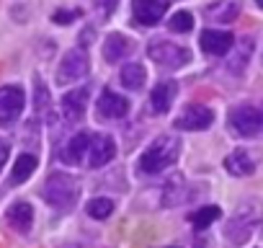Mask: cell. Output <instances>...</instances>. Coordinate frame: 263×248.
Wrapping results in <instances>:
<instances>
[{"mask_svg": "<svg viewBox=\"0 0 263 248\" xmlns=\"http://www.w3.org/2000/svg\"><path fill=\"white\" fill-rule=\"evenodd\" d=\"M85 212H88L93 220H106V217L114 212V202H111L108 197H96V199L88 202Z\"/></svg>", "mask_w": 263, "mask_h": 248, "instance_id": "obj_21", "label": "cell"}, {"mask_svg": "<svg viewBox=\"0 0 263 248\" xmlns=\"http://www.w3.org/2000/svg\"><path fill=\"white\" fill-rule=\"evenodd\" d=\"M119 80H121V85L129 88V91H140V88L145 85V80H147V70H145V65H140V62H129V65L121 67Z\"/></svg>", "mask_w": 263, "mask_h": 248, "instance_id": "obj_19", "label": "cell"}, {"mask_svg": "<svg viewBox=\"0 0 263 248\" xmlns=\"http://www.w3.org/2000/svg\"><path fill=\"white\" fill-rule=\"evenodd\" d=\"M224 168L232 176H250L255 171V161H253V155L248 150H232L224 158Z\"/></svg>", "mask_w": 263, "mask_h": 248, "instance_id": "obj_17", "label": "cell"}, {"mask_svg": "<svg viewBox=\"0 0 263 248\" xmlns=\"http://www.w3.org/2000/svg\"><path fill=\"white\" fill-rule=\"evenodd\" d=\"M88 153H90V168H103V166H108L114 161L116 143H114L111 135H96V137H90Z\"/></svg>", "mask_w": 263, "mask_h": 248, "instance_id": "obj_11", "label": "cell"}, {"mask_svg": "<svg viewBox=\"0 0 263 248\" xmlns=\"http://www.w3.org/2000/svg\"><path fill=\"white\" fill-rule=\"evenodd\" d=\"M214 121V111L209 106H201V103H189L178 119H176V127L178 130H186V132H201V130H209Z\"/></svg>", "mask_w": 263, "mask_h": 248, "instance_id": "obj_6", "label": "cell"}, {"mask_svg": "<svg viewBox=\"0 0 263 248\" xmlns=\"http://www.w3.org/2000/svg\"><path fill=\"white\" fill-rule=\"evenodd\" d=\"M132 49H135V44H132V39L129 37H124V34H108L106 39H103V60L106 62H121Z\"/></svg>", "mask_w": 263, "mask_h": 248, "instance_id": "obj_14", "label": "cell"}, {"mask_svg": "<svg viewBox=\"0 0 263 248\" xmlns=\"http://www.w3.org/2000/svg\"><path fill=\"white\" fill-rule=\"evenodd\" d=\"M171 6V0H132V16L142 26H158Z\"/></svg>", "mask_w": 263, "mask_h": 248, "instance_id": "obj_8", "label": "cell"}, {"mask_svg": "<svg viewBox=\"0 0 263 248\" xmlns=\"http://www.w3.org/2000/svg\"><path fill=\"white\" fill-rule=\"evenodd\" d=\"M88 70H90V60H88L85 49H70V52H65V57L57 67V83L60 85L62 83H78L88 75Z\"/></svg>", "mask_w": 263, "mask_h": 248, "instance_id": "obj_5", "label": "cell"}, {"mask_svg": "<svg viewBox=\"0 0 263 248\" xmlns=\"http://www.w3.org/2000/svg\"><path fill=\"white\" fill-rule=\"evenodd\" d=\"M230 130L240 137H253L263 130V114L250 103H240L230 111Z\"/></svg>", "mask_w": 263, "mask_h": 248, "instance_id": "obj_4", "label": "cell"}, {"mask_svg": "<svg viewBox=\"0 0 263 248\" xmlns=\"http://www.w3.org/2000/svg\"><path fill=\"white\" fill-rule=\"evenodd\" d=\"M85 106H88V91H85V88H75V91H67V93L62 96L60 111H62L65 121L78 124V121L85 116Z\"/></svg>", "mask_w": 263, "mask_h": 248, "instance_id": "obj_9", "label": "cell"}, {"mask_svg": "<svg viewBox=\"0 0 263 248\" xmlns=\"http://www.w3.org/2000/svg\"><path fill=\"white\" fill-rule=\"evenodd\" d=\"M78 16H80L78 11H57V13L52 16V21L60 24V26H67V24H72V19H78Z\"/></svg>", "mask_w": 263, "mask_h": 248, "instance_id": "obj_26", "label": "cell"}, {"mask_svg": "<svg viewBox=\"0 0 263 248\" xmlns=\"http://www.w3.org/2000/svg\"><path fill=\"white\" fill-rule=\"evenodd\" d=\"M67 248H78V245H67Z\"/></svg>", "mask_w": 263, "mask_h": 248, "instance_id": "obj_29", "label": "cell"}, {"mask_svg": "<svg viewBox=\"0 0 263 248\" xmlns=\"http://www.w3.org/2000/svg\"><path fill=\"white\" fill-rule=\"evenodd\" d=\"M88 148H90V135L80 132L60 150V161L67 163V166H78V163H83V155L88 153Z\"/></svg>", "mask_w": 263, "mask_h": 248, "instance_id": "obj_15", "label": "cell"}, {"mask_svg": "<svg viewBox=\"0 0 263 248\" xmlns=\"http://www.w3.org/2000/svg\"><path fill=\"white\" fill-rule=\"evenodd\" d=\"M181 153V140L176 135H160L140 158V171L142 173H160L171 168L178 161Z\"/></svg>", "mask_w": 263, "mask_h": 248, "instance_id": "obj_1", "label": "cell"}, {"mask_svg": "<svg viewBox=\"0 0 263 248\" xmlns=\"http://www.w3.org/2000/svg\"><path fill=\"white\" fill-rule=\"evenodd\" d=\"M8 155H11V145H8V143H0V171H3Z\"/></svg>", "mask_w": 263, "mask_h": 248, "instance_id": "obj_27", "label": "cell"}, {"mask_svg": "<svg viewBox=\"0 0 263 248\" xmlns=\"http://www.w3.org/2000/svg\"><path fill=\"white\" fill-rule=\"evenodd\" d=\"M219 207H214V204H209V207H201L199 212H194L191 215V222H194V227L196 230H206L214 220H219Z\"/></svg>", "mask_w": 263, "mask_h": 248, "instance_id": "obj_22", "label": "cell"}, {"mask_svg": "<svg viewBox=\"0 0 263 248\" xmlns=\"http://www.w3.org/2000/svg\"><path fill=\"white\" fill-rule=\"evenodd\" d=\"M42 197H44V202H47L49 207H54V209H70V207H75V202H78V197H80L78 179L70 176V173L57 171V173H52V176L47 179V184H44V189H42Z\"/></svg>", "mask_w": 263, "mask_h": 248, "instance_id": "obj_2", "label": "cell"}, {"mask_svg": "<svg viewBox=\"0 0 263 248\" xmlns=\"http://www.w3.org/2000/svg\"><path fill=\"white\" fill-rule=\"evenodd\" d=\"M253 52V42L250 39H242L240 42V52L235 55V60H232V70H242V65H245V57Z\"/></svg>", "mask_w": 263, "mask_h": 248, "instance_id": "obj_25", "label": "cell"}, {"mask_svg": "<svg viewBox=\"0 0 263 248\" xmlns=\"http://www.w3.org/2000/svg\"><path fill=\"white\" fill-rule=\"evenodd\" d=\"M24 88L21 85H6L0 88V124H13L24 111Z\"/></svg>", "mask_w": 263, "mask_h": 248, "instance_id": "obj_7", "label": "cell"}, {"mask_svg": "<svg viewBox=\"0 0 263 248\" xmlns=\"http://www.w3.org/2000/svg\"><path fill=\"white\" fill-rule=\"evenodd\" d=\"M168 29H171L173 34H189V31L194 29V16H191L189 11H178V13L171 16Z\"/></svg>", "mask_w": 263, "mask_h": 248, "instance_id": "obj_23", "label": "cell"}, {"mask_svg": "<svg viewBox=\"0 0 263 248\" xmlns=\"http://www.w3.org/2000/svg\"><path fill=\"white\" fill-rule=\"evenodd\" d=\"M240 13V0H217L206 8V19L212 21H219V24H230L235 21Z\"/></svg>", "mask_w": 263, "mask_h": 248, "instance_id": "obj_18", "label": "cell"}, {"mask_svg": "<svg viewBox=\"0 0 263 248\" xmlns=\"http://www.w3.org/2000/svg\"><path fill=\"white\" fill-rule=\"evenodd\" d=\"M235 44V37L230 31H222V29H206L201 34V49L206 55H214V57H222L232 49Z\"/></svg>", "mask_w": 263, "mask_h": 248, "instance_id": "obj_12", "label": "cell"}, {"mask_svg": "<svg viewBox=\"0 0 263 248\" xmlns=\"http://www.w3.org/2000/svg\"><path fill=\"white\" fill-rule=\"evenodd\" d=\"M176 93H178V85H176L173 80L158 83V85L153 88V93H150V111H153V114H165V111L173 106Z\"/></svg>", "mask_w": 263, "mask_h": 248, "instance_id": "obj_13", "label": "cell"}, {"mask_svg": "<svg viewBox=\"0 0 263 248\" xmlns=\"http://www.w3.org/2000/svg\"><path fill=\"white\" fill-rule=\"evenodd\" d=\"M147 55L153 62H158L160 67H168V70H178V67L191 62V52L176 42H168V39H153L147 44Z\"/></svg>", "mask_w": 263, "mask_h": 248, "instance_id": "obj_3", "label": "cell"}, {"mask_svg": "<svg viewBox=\"0 0 263 248\" xmlns=\"http://www.w3.org/2000/svg\"><path fill=\"white\" fill-rule=\"evenodd\" d=\"M31 222H34V209H31L29 202H16V204L8 209V225H11L16 233L26 235V233L31 230Z\"/></svg>", "mask_w": 263, "mask_h": 248, "instance_id": "obj_16", "label": "cell"}, {"mask_svg": "<svg viewBox=\"0 0 263 248\" xmlns=\"http://www.w3.org/2000/svg\"><path fill=\"white\" fill-rule=\"evenodd\" d=\"M129 114V101L124 96H119L116 91L106 88L98 96V116L103 119H124Z\"/></svg>", "mask_w": 263, "mask_h": 248, "instance_id": "obj_10", "label": "cell"}, {"mask_svg": "<svg viewBox=\"0 0 263 248\" xmlns=\"http://www.w3.org/2000/svg\"><path fill=\"white\" fill-rule=\"evenodd\" d=\"M255 6H258V8H263V0H255Z\"/></svg>", "mask_w": 263, "mask_h": 248, "instance_id": "obj_28", "label": "cell"}, {"mask_svg": "<svg viewBox=\"0 0 263 248\" xmlns=\"http://www.w3.org/2000/svg\"><path fill=\"white\" fill-rule=\"evenodd\" d=\"M34 171H36V158H34L31 153H24V155H18V161H16V166H13L11 181H13V184H21V181H26Z\"/></svg>", "mask_w": 263, "mask_h": 248, "instance_id": "obj_20", "label": "cell"}, {"mask_svg": "<svg viewBox=\"0 0 263 248\" xmlns=\"http://www.w3.org/2000/svg\"><path fill=\"white\" fill-rule=\"evenodd\" d=\"M49 103H52L49 88L44 85V80H36V85H34V106H36V114H47V111H49Z\"/></svg>", "mask_w": 263, "mask_h": 248, "instance_id": "obj_24", "label": "cell"}]
</instances>
